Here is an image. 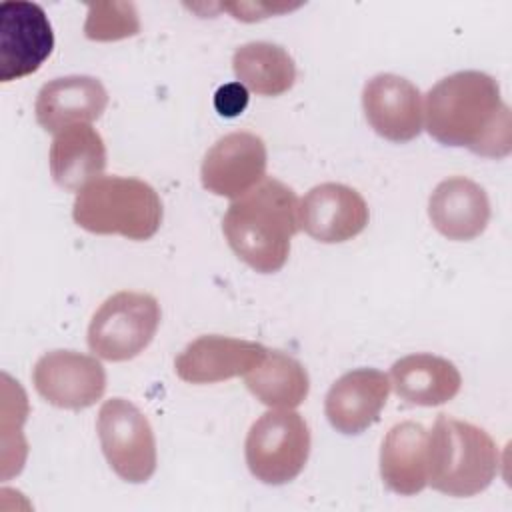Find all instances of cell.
Listing matches in <instances>:
<instances>
[{
  "instance_id": "8fae6325",
  "label": "cell",
  "mask_w": 512,
  "mask_h": 512,
  "mask_svg": "<svg viewBox=\"0 0 512 512\" xmlns=\"http://www.w3.org/2000/svg\"><path fill=\"white\" fill-rule=\"evenodd\" d=\"M300 228L324 244L346 242L358 236L370 218L368 204L350 186L324 182L306 192L298 208Z\"/></svg>"
},
{
  "instance_id": "277c9868",
  "label": "cell",
  "mask_w": 512,
  "mask_h": 512,
  "mask_svg": "<svg viewBox=\"0 0 512 512\" xmlns=\"http://www.w3.org/2000/svg\"><path fill=\"white\" fill-rule=\"evenodd\" d=\"M72 218L92 234L148 240L162 224V202L158 192L144 180L98 176L78 190Z\"/></svg>"
},
{
  "instance_id": "e0dca14e",
  "label": "cell",
  "mask_w": 512,
  "mask_h": 512,
  "mask_svg": "<svg viewBox=\"0 0 512 512\" xmlns=\"http://www.w3.org/2000/svg\"><path fill=\"white\" fill-rule=\"evenodd\" d=\"M382 482L400 496H414L428 484V432L418 422L390 428L380 448Z\"/></svg>"
},
{
  "instance_id": "6da1fadb",
  "label": "cell",
  "mask_w": 512,
  "mask_h": 512,
  "mask_svg": "<svg viewBox=\"0 0 512 512\" xmlns=\"http://www.w3.org/2000/svg\"><path fill=\"white\" fill-rule=\"evenodd\" d=\"M424 114L428 134L444 146H464L486 158L510 154V108L490 74L462 70L442 78L428 90Z\"/></svg>"
},
{
  "instance_id": "9a60e30c",
  "label": "cell",
  "mask_w": 512,
  "mask_h": 512,
  "mask_svg": "<svg viewBox=\"0 0 512 512\" xmlns=\"http://www.w3.org/2000/svg\"><path fill=\"white\" fill-rule=\"evenodd\" d=\"M108 106V92L94 76H62L46 82L36 96V122L50 134L74 124L98 120Z\"/></svg>"
},
{
  "instance_id": "d6986e66",
  "label": "cell",
  "mask_w": 512,
  "mask_h": 512,
  "mask_svg": "<svg viewBox=\"0 0 512 512\" xmlns=\"http://www.w3.org/2000/svg\"><path fill=\"white\" fill-rule=\"evenodd\" d=\"M106 168V144L90 124L60 130L50 146V174L64 190H80Z\"/></svg>"
},
{
  "instance_id": "2e32d148",
  "label": "cell",
  "mask_w": 512,
  "mask_h": 512,
  "mask_svg": "<svg viewBox=\"0 0 512 512\" xmlns=\"http://www.w3.org/2000/svg\"><path fill=\"white\" fill-rule=\"evenodd\" d=\"M428 218L448 240H474L486 230L490 220L488 194L466 176H450L430 194Z\"/></svg>"
},
{
  "instance_id": "8992f818",
  "label": "cell",
  "mask_w": 512,
  "mask_h": 512,
  "mask_svg": "<svg viewBox=\"0 0 512 512\" xmlns=\"http://www.w3.org/2000/svg\"><path fill=\"white\" fill-rule=\"evenodd\" d=\"M160 316V304L152 294L116 292L94 312L88 326V348L102 360H130L152 342Z\"/></svg>"
},
{
  "instance_id": "5bb4252c",
  "label": "cell",
  "mask_w": 512,
  "mask_h": 512,
  "mask_svg": "<svg viewBox=\"0 0 512 512\" xmlns=\"http://www.w3.org/2000/svg\"><path fill=\"white\" fill-rule=\"evenodd\" d=\"M390 392V378L376 368L342 374L328 390L324 414L340 434H360L378 422Z\"/></svg>"
},
{
  "instance_id": "7c38bea8",
  "label": "cell",
  "mask_w": 512,
  "mask_h": 512,
  "mask_svg": "<svg viewBox=\"0 0 512 512\" xmlns=\"http://www.w3.org/2000/svg\"><path fill=\"white\" fill-rule=\"evenodd\" d=\"M362 108L372 130L390 142H410L422 130V94L402 76H372L362 90Z\"/></svg>"
},
{
  "instance_id": "5b68a950",
  "label": "cell",
  "mask_w": 512,
  "mask_h": 512,
  "mask_svg": "<svg viewBox=\"0 0 512 512\" xmlns=\"http://www.w3.org/2000/svg\"><path fill=\"white\" fill-rule=\"evenodd\" d=\"M244 456L252 476L280 486L294 480L310 456V428L292 408L264 412L250 428Z\"/></svg>"
},
{
  "instance_id": "7402d4cb",
  "label": "cell",
  "mask_w": 512,
  "mask_h": 512,
  "mask_svg": "<svg viewBox=\"0 0 512 512\" xmlns=\"http://www.w3.org/2000/svg\"><path fill=\"white\" fill-rule=\"evenodd\" d=\"M140 20L134 4L130 2H96L88 6L84 34L96 42H110L136 36Z\"/></svg>"
},
{
  "instance_id": "7a4b0ae2",
  "label": "cell",
  "mask_w": 512,
  "mask_h": 512,
  "mask_svg": "<svg viewBox=\"0 0 512 512\" xmlns=\"http://www.w3.org/2000/svg\"><path fill=\"white\" fill-rule=\"evenodd\" d=\"M296 192L276 178L236 198L222 220L232 252L260 274L278 272L290 254V240L300 228Z\"/></svg>"
},
{
  "instance_id": "ba28073f",
  "label": "cell",
  "mask_w": 512,
  "mask_h": 512,
  "mask_svg": "<svg viewBox=\"0 0 512 512\" xmlns=\"http://www.w3.org/2000/svg\"><path fill=\"white\" fill-rule=\"evenodd\" d=\"M54 48V32L42 6L26 0L0 4V80L34 74Z\"/></svg>"
},
{
  "instance_id": "ac0fdd59",
  "label": "cell",
  "mask_w": 512,
  "mask_h": 512,
  "mask_svg": "<svg viewBox=\"0 0 512 512\" xmlns=\"http://www.w3.org/2000/svg\"><path fill=\"white\" fill-rule=\"evenodd\" d=\"M390 386L408 404L438 406L460 392L462 376L450 360L420 352L392 364Z\"/></svg>"
},
{
  "instance_id": "9c48e42d",
  "label": "cell",
  "mask_w": 512,
  "mask_h": 512,
  "mask_svg": "<svg viewBox=\"0 0 512 512\" xmlns=\"http://www.w3.org/2000/svg\"><path fill=\"white\" fill-rule=\"evenodd\" d=\"M32 382L48 404L82 410L102 398L106 372L94 356L76 350H52L34 364Z\"/></svg>"
},
{
  "instance_id": "30bf717a",
  "label": "cell",
  "mask_w": 512,
  "mask_h": 512,
  "mask_svg": "<svg viewBox=\"0 0 512 512\" xmlns=\"http://www.w3.org/2000/svg\"><path fill=\"white\" fill-rule=\"evenodd\" d=\"M266 144L252 132H230L222 136L204 156L202 186L224 198H240L256 188L266 176Z\"/></svg>"
},
{
  "instance_id": "52a82bcc",
  "label": "cell",
  "mask_w": 512,
  "mask_h": 512,
  "mask_svg": "<svg viewBox=\"0 0 512 512\" xmlns=\"http://www.w3.org/2000/svg\"><path fill=\"white\" fill-rule=\"evenodd\" d=\"M106 462L126 482L142 484L156 470V438L148 418L126 398H110L96 420Z\"/></svg>"
},
{
  "instance_id": "4fadbf2b",
  "label": "cell",
  "mask_w": 512,
  "mask_h": 512,
  "mask_svg": "<svg viewBox=\"0 0 512 512\" xmlns=\"http://www.w3.org/2000/svg\"><path fill=\"white\" fill-rule=\"evenodd\" d=\"M268 348L252 340L206 334L190 342L176 358L174 370L190 384H214L244 376L262 362Z\"/></svg>"
},
{
  "instance_id": "ffe728a7",
  "label": "cell",
  "mask_w": 512,
  "mask_h": 512,
  "mask_svg": "<svg viewBox=\"0 0 512 512\" xmlns=\"http://www.w3.org/2000/svg\"><path fill=\"white\" fill-rule=\"evenodd\" d=\"M232 70L242 86L260 96H280L296 82L292 56L272 42H248L236 48Z\"/></svg>"
},
{
  "instance_id": "44dd1931",
  "label": "cell",
  "mask_w": 512,
  "mask_h": 512,
  "mask_svg": "<svg viewBox=\"0 0 512 512\" xmlns=\"http://www.w3.org/2000/svg\"><path fill=\"white\" fill-rule=\"evenodd\" d=\"M248 390L270 408H296L310 390L306 368L280 350H268L258 366L244 374Z\"/></svg>"
},
{
  "instance_id": "3957f363",
  "label": "cell",
  "mask_w": 512,
  "mask_h": 512,
  "mask_svg": "<svg viewBox=\"0 0 512 512\" xmlns=\"http://www.w3.org/2000/svg\"><path fill=\"white\" fill-rule=\"evenodd\" d=\"M500 468L492 436L458 418L438 414L428 434V484L448 496L468 498L486 490Z\"/></svg>"
},
{
  "instance_id": "603a6c76",
  "label": "cell",
  "mask_w": 512,
  "mask_h": 512,
  "mask_svg": "<svg viewBox=\"0 0 512 512\" xmlns=\"http://www.w3.org/2000/svg\"><path fill=\"white\" fill-rule=\"evenodd\" d=\"M246 106H248V90L240 82L224 84L214 94V108L218 110L220 116L234 118L242 114Z\"/></svg>"
}]
</instances>
